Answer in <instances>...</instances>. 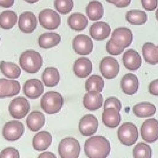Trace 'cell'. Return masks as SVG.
<instances>
[{
  "mask_svg": "<svg viewBox=\"0 0 158 158\" xmlns=\"http://www.w3.org/2000/svg\"><path fill=\"white\" fill-rule=\"evenodd\" d=\"M84 150L88 157L104 158L110 153V143L104 136H91L86 141Z\"/></svg>",
  "mask_w": 158,
  "mask_h": 158,
  "instance_id": "6da1fadb",
  "label": "cell"
},
{
  "mask_svg": "<svg viewBox=\"0 0 158 158\" xmlns=\"http://www.w3.org/2000/svg\"><path fill=\"white\" fill-rule=\"evenodd\" d=\"M19 63L24 71L34 73L41 69L43 65V59L41 54L37 51L28 50L20 55Z\"/></svg>",
  "mask_w": 158,
  "mask_h": 158,
  "instance_id": "7a4b0ae2",
  "label": "cell"
},
{
  "mask_svg": "<svg viewBox=\"0 0 158 158\" xmlns=\"http://www.w3.org/2000/svg\"><path fill=\"white\" fill-rule=\"evenodd\" d=\"M63 104V97L59 93L54 91L46 92L41 99V108L48 114L59 112L62 109Z\"/></svg>",
  "mask_w": 158,
  "mask_h": 158,
  "instance_id": "3957f363",
  "label": "cell"
},
{
  "mask_svg": "<svg viewBox=\"0 0 158 158\" xmlns=\"http://www.w3.org/2000/svg\"><path fill=\"white\" fill-rule=\"evenodd\" d=\"M117 137L123 145L131 146L138 138V128L131 122H125L118 129Z\"/></svg>",
  "mask_w": 158,
  "mask_h": 158,
  "instance_id": "277c9868",
  "label": "cell"
},
{
  "mask_svg": "<svg viewBox=\"0 0 158 158\" xmlns=\"http://www.w3.org/2000/svg\"><path fill=\"white\" fill-rule=\"evenodd\" d=\"M58 151L62 158H77L80 153V145L75 138H65L60 142Z\"/></svg>",
  "mask_w": 158,
  "mask_h": 158,
  "instance_id": "5b68a950",
  "label": "cell"
},
{
  "mask_svg": "<svg viewBox=\"0 0 158 158\" xmlns=\"http://www.w3.org/2000/svg\"><path fill=\"white\" fill-rule=\"evenodd\" d=\"M38 19L41 25L49 30L57 29L61 22L60 15L51 9L41 10L39 14Z\"/></svg>",
  "mask_w": 158,
  "mask_h": 158,
  "instance_id": "8992f818",
  "label": "cell"
},
{
  "mask_svg": "<svg viewBox=\"0 0 158 158\" xmlns=\"http://www.w3.org/2000/svg\"><path fill=\"white\" fill-rule=\"evenodd\" d=\"M30 110L28 101L23 97H17L12 99L9 106V111L10 115L17 119L23 118Z\"/></svg>",
  "mask_w": 158,
  "mask_h": 158,
  "instance_id": "52a82bcc",
  "label": "cell"
},
{
  "mask_svg": "<svg viewBox=\"0 0 158 158\" xmlns=\"http://www.w3.org/2000/svg\"><path fill=\"white\" fill-rule=\"evenodd\" d=\"M141 135L146 142L151 143L158 139V121L155 118L146 120L141 125Z\"/></svg>",
  "mask_w": 158,
  "mask_h": 158,
  "instance_id": "ba28073f",
  "label": "cell"
},
{
  "mask_svg": "<svg viewBox=\"0 0 158 158\" xmlns=\"http://www.w3.org/2000/svg\"><path fill=\"white\" fill-rule=\"evenodd\" d=\"M23 124L17 120L7 122L2 129V135L9 141H17L23 135Z\"/></svg>",
  "mask_w": 158,
  "mask_h": 158,
  "instance_id": "9c48e42d",
  "label": "cell"
},
{
  "mask_svg": "<svg viewBox=\"0 0 158 158\" xmlns=\"http://www.w3.org/2000/svg\"><path fill=\"white\" fill-rule=\"evenodd\" d=\"M110 40L118 47L125 49L128 47L133 41L132 31L126 27H118L112 32Z\"/></svg>",
  "mask_w": 158,
  "mask_h": 158,
  "instance_id": "30bf717a",
  "label": "cell"
},
{
  "mask_svg": "<svg viewBox=\"0 0 158 158\" xmlns=\"http://www.w3.org/2000/svg\"><path fill=\"white\" fill-rule=\"evenodd\" d=\"M99 69L102 75L107 79H112L117 77L119 72V64L117 60L112 57H104L100 63Z\"/></svg>",
  "mask_w": 158,
  "mask_h": 158,
  "instance_id": "8fae6325",
  "label": "cell"
},
{
  "mask_svg": "<svg viewBox=\"0 0 158 158\" xmlns=\"http://www.w3.org/2000/svg\"><path fill=\"white\" fill-rule=\"evenodd\" d=\"M98 124V120L94 115L87 114L80 119L78 123V129L82 135L89 136L96 132Z\"/></svg>",
  "mask_w": 158,
  "mask_h": 158,
  "instance_id": "7c38bea8",
  "label": "cell"
},
{
  "mask_svg": "<svg viewBox=\"0 0 158 158\" xmlns=\"http://www.w3.org/2000/svg\"><path fill=\"white\" fill-rule=\"evenodd\" d=\"M73 48L78 54L87 55L93 49V42L88 36L78 35L73 40Z\"/></svg>",
  "mask_w": 158,
  "mask_h": 158,
  "instance_id": "4fadbf2b",
  "label": "cell"
},
{
  "mask_svg": "<svg viewBox=\"0 0 158 158\" xmlns=\"http://www.w3.org/2000/svg\"><path fill=\"white\" fill-rule=\"evenodd\" d=\"M18 25L19 29L22 32L31 33L36 28V17L32 12H25L20 15Z\"/></svg>",
  "mask_w": 158,
  "mask_h": 158,
  "instance_id": "5bb4252c",
  "label": "cell"
},
{
  "mask_svg": "<svg viewBox=\"0 0 158 158\" xmlns=\"http://www.w3.org/2000/svg\"><path fill=\"white\" fill-rule=\"evenodd\" d=\"M20 85L18 81L0 79V98H9L19 93Z\"/></svg>",
  "mask_w": 158,
  "mask_h": 158,
  "instance_id": "9a60e30c",
  "label": "cell"
},
{
  "mask_svg": "<svg viewBox=\"0 0 158 158\" xmlns=\"http://www.w3.org/2000/svg\"><path fill=\"white\" fill-rule=\"evenodd\" d=\"M44 91L42 82L33 78L27 80L23 85V93L28 98L36 99L39 98Z\"/></svg>",
  "mask_w": 158,
  "mask_h": 158,
  "instance_id": "2e32d148",
  "label": "cell"
},
{
  "mask_svg": "<svg viewBox=\"0 0 158 158\" xmlns=\"http://www.w3.org/2000/svg\"><path fill=\"white\" fill-rule=\"evenodd\" d=\"M120 86L122 91L128 95H132L136 93L139 88V80L137 77L131 73H126L122 78Z\"/></svg>",
  "mask_w": 158,
  "mask_h": 158,
  "instance_id": "e0dca14e",
  "label": "cell"
},
{
  "mask_svg": "<svg viewBox=\"0 0 158 158\" xmlns=\"http://www.w3.org/2000/svg\"><path fill=\"white\" fill-rule=\"evenodd\" d=\"M83 104L89 110H96L102 106V96L99 91H89L83 97Z\"/></svg>",
  "mask_w": 158,
  "mask_h": 158,
  "instance_id": "ac0fdd59",
  "label": "cell"
},
{
  "mask_svg": "<svg viewBox=\"0 0 158 158\" xmlns=\"http://www.w3.org/2000/svg\"><path fill=\"white\" fill-rule=\"evenodd\" d=\"M109 25L104 22L93 23L89 28V35L95 40L101 41L107 38L110 33Z\"/></svg>",
  "mask_w": 158,
  "mask_h": 158,
  "instance_id": "d6986e66",
  "label": "cell"
},
{
  "mask_svg": "<svg viewBox=\"0 0 158 158\" xmlns=\"http://www.w3.org/2000/svg\"><path fill=\"white\" fill-rule=\"evenodd\" d=\"M125 67L129 70L135 71L138 70L141 64V59L138 52L130 49L125 51L122 57Z\"/></svg>",
  "mask_w": 158,
  "mask_h": 158,
  "instance_id": "ffe728a7",
  "label": "cell"
},
{
  "mask_svg": "<svg viewBox=\"0 0 158 158\" xmlns=\"http://www.w3.org/2000/svg\"><path fill=\"white\" fill-rule=\"evenodd\" d=\"M103 123L109 128L117 127L121 121L119 111L114 107L105 108L102 115Z\"/></svg>",
  "mask_w": 158,
  "mask_h": 158,
  "instance_id": "44dd1931",
  "label": "cell"
},
{
  "mask_svg": "<svg viewBox=\"0 0 158 158\" xmlns=\"http://www.w3.org/2000/svg\"><path fill=\"white\" fill-rule=\"evenodd\" d=\"M92 71V63L86 57H80L77 59L73 64V72L79 78H86Z\"/></svg>",
  "mask_w": 158,
  "mask_h": 158,
  "instance_id": "7402d4cb",
  "label": "cell"
},
{
  "mask_svg": "<svg viewBox=\"0 0 158 158\" xmlns=\"http://www.w3.org/2000/svg\"><path fill=\"white\" fill-rule=\"evenodd\" d=\"M45 117L43 113L38 110L31 112L26 119L28 128L32 131H36L41 129L44 125Z\"/></svg>",
  "mask_w": 158,
  "mask_h": 158,
  "instance_id": "603a6c76",
  "label": "cell"
},
{
  "mask_svg": "<svg viewBox=\"0 0 158 158\" xmlns=\"http://www.w3.org/2000/svg\"><path fill=\"white\" fill-rule=\"evenodd\" d=\"M51 142V135L46 131H41L36 134L33 137V148L37 151H44L50 146Z\"/></svg>",
  "mask_w": 158,
  "mask_h": 158,
  "instance_id": "cb8c5ba5",
  "label": "cell"
},
{
  "mask_svg": "<svg viewBox=\"0 0 158 158\" xmlns=\"http://www.w3.org/2000/svg\"><path fill=\"white\" fill-rule=\"evenodd\" d=\"M60 78V76L58 70L53 67H46L42 74L43 81L48 87L56 86L59 83Z\"/></svg>",
  "mask_w": 158,
  "mask_h": 158,
  "instance_id": "d4e9b609",
  "label": "cell"
},
{
  "mask_svg": "<svg viewBox=\"0 0 158 158\" xmlns=\"http://www.w3.org/2000/svg\"><path fill=\"white\" fill-rule=\"evenodd\" d=\"M61 40L60 35L56 33H44L38 38V44L43 49L54 47L59 44Z\"/></svg>",
  "mask_w": 158,
  "mask_h": 158,
  "instance_id": "484cf974",
  "label": "cell"
},
{
  "mask_svg": "<svg viewBox=\"0 0 158 158\" xmlns=\"http://www.w3.org/2000/svg\"><path fill=\"white\" fill-rule=\"evenodd\" d=\"M68 25L72 30L80 31L85 30L88 25V19L85 15L81 13L71 14L67 20Z\"/></svg>",
  "mask_w": 158,
  "mask_h": 158,
  "instance_id": "4316f807",
  "label": "cell"
},
{
  "mask_svg": "<svg viewBox=\"0 0 158 158\" xmlns=\"http://www.w3.org/2000/svg\"><path fill=\"white\" fill-rule=\"evenodd\" d=\"M142 53L146 62L152 65L158 63V48L153 43H144L142 48Z\"/></svg>",
  "mask_w": 158,
  "mask_h": 158,
  "instance_id": "83f0119b",
  "label": "cell"
},
{
  "mask_svg": "<svg viewBox=\"0 0 158 158\" xmlns=\"http://www.w3.org/2000/svg\"><path fill=\"white\" fill-rule=\"evenodd\" d=\"M133 111L136 117H147L152 116L156 114V107L150 102H139L134 106Z\"/></svg>",
  "mask_w": 158,
  "mask_h": 158,
  "instance_id": "f1b7e54d",
  "label": "cell"
},
{
  "mask_svg": "<svg viewBox=\"0 0 158 158\" xmlns=\"http://www.w3.org/2000/svg\"><path fill=\"white\" fill-rule=\"evenodd\" d=\"M86 14L88 18L92 21H96L102 18L103 15V7L101 2L93 0L87 5L86 9Z\"/></svg>",
  "mask_w": 158,
  "mask_h": 158,
  "instance_id": "f546056e",
  "label": "cell"
},
{
  "mask_svg": "<svg viewBox=\"0 0 158 158\" xmlns=\"http://www.w3.org/2000/svg\"><path fill=\"white\" fill-rule=\"evenodd\" d=\"M0 70L4 76L12 79L19 78L21 73L20 67L12 62L1 61L0 63Z\"/></svg>",
  "mask_w": 158,
  "mask_h": 158,
  "instance_id": "4dcf8cb0",
  "label": "cell"
},
{
  "mask_svg": "<svg viewBox=\"0 0 158 158\" xmlns=\"http://www.w3.org/2000/svg\"><path fill=\"white\" fill-rule=\"evenodd\" d=\"M17 15L12 10H4L0 14V27L4 30L11 29L17 23Z\"/></svg>",
  "mask_w": 158,
  "mask_h": 158,
  "instance_id": "1f68e13d",
  "label": "cell"
},
{
  "mask_svg": "<svg viewBox=\"0 0 158 158\" xmlns=\"http://www.w3.org/2000/svg\"><path fill=\"white\" fill-rule=\"evenodd\" d=\"M127 21L132 25H143L147 22L148 15L145 12L139 10H131L127 12Z\"/></svg>",
  "mask_w": 158,
  "mask_h": 158,
  "instance_id": "d6a6232c",
  "label": "cell"
},
{
  "mask_svg": "<svg viewBox=\"0 0 158 158\" xmlns=\"http://www.w3.org/2000/svg\"><path fill=\"white\" fill-rule=\"evenodd\" d=\"M104 87V80L99 75H94L89 77L85 83L86 91H102Z\"/></svg>",
  "mask_w": 158,
  "mask_h": 158,
  "instance_id": "836d02e7",
  "label": "cell"
},
{
  "mask_svg": "<svg viewBox=\"0 0 158 158\" xmlns=\"http://www.w3.org/2000/svg\"><path fill=\"white\" fill-rule=\"evenodd\" d=\"M152 153L151 147L144 143L137 144L133 151V156L135 158H151Z\"/></svg>",
  "mask_w": 158,
  "mask_h": 158,
  "instance_id": "e575fe53",
  "label": "cell"
},
{
  "mask_svg": "<svg viewBox=\"0 0 158 158\" xmlns=\"http://www.w3.org/2000/svg\"><path fill=\"white\" fill-rule=\"evenodd\" d=\"M56 9L62 14L69 13L73 7V0H54Z\"/></svg>",
  "mask_w": 158,
  "mask_h": 158,
  "instance_id": "d590c367",
  "label": "cell"
},
{
  "mask_svg": "<svg viewBox=\"0 0 158 158\" xmlns=\"http://www.w3.org/2000/svg\"><path fill=\"white\" fill-rule=\"evenodd\" d=\"M114 107L120 111L122 109V104L120 100L115 97H110L106 99L104 104V108Z\"/></svg>",
  "mask_w": 158,
  "mask_h": 158,
  "instance_id": "8d00e7d4",
  "label": "cell"
},
{
  "mask_svg": "<svg viewBox=\"0 0 158 158\" xmlns=\"http://www.w3.org/2000/svg\"><path fill=\"white\" fill-rule=\"evenodd\" d=\"M19 152L14 148H5L0 154V158H19Z\"/></svg>",
  "mask_w": 158,
  "mask_h": 158,
  "instance_id": "74e56055",
  "label": "cell"
},
{
  "mask_svg": "<svg viewBox=\"0 0 158 158\" xmlns=\"http://www.w3.org/2000/svg\"><path fill=\"white\" fill-rule=\"evenodd\" d=\"M124 49L117 46L110 39L106 44V51L112 55H118L123 51Z\"/></svg>",
  "mask_w": 158,
  "mask_h": 158,
  "instance_id": "f35d334b",
  "label": "cell"
},
{
  "mask_svg": "<svg viewBox=\"0 0 158 158\" xmlns=\"http://www.w3.org/2000/svg\"><path fill=\"white\" fill-rule=\"evenodd\" d=\"M142 6L148 11H152L157 7L158 0H141Z\"/></svg>",
  "mask_w": 158,
  "mask_h": 158,
  "instance_id": "ab89813d",
  "label": "cell"
},
{
  "mask_svg": "<svg viewBox=\"0 0 158 158\" xmlns=\"http://www.w3.org/2000/svg\"><path fill=\"white\" fill-rule=\"evenodd\" d=\"M149 92L152 95L158 96V79L153 80L149 85Z\"/></svg>",
  "mask_w": 158,
  "mask_h": 158,
  "instance_id": "60d3db41",
  "label": "cell"
},
{
  "mask_svg": "<svg viewBox=\"0 0 158 158\" xmlns=\"http://www.w3.org/2000/svg\"><path fill=\"white\" fill-rule=\"evenodd\" d=\"M14 0H0V6L4 8H9L12 6Z\"/></svg>",
  "mask_w": 158,
  "mask_h": 158,
  "instance_id": "b9f144b4",
  "label": "cell"
},
{
  "mask_svg": "<svg viewBox=\"0 0 158 158\" xmlns=\"http://www.w3.org/2000/svg\"><path fill=\"white\" fill-rule=\"evenodd\" d=\"M131 0H119L118 2L115 4L117 7H125L130 5Z\"/></svg>",
  "mask_w": 158,
  "mask_h": 158,
  "instance_id": "7bdbcfd3",
  "label": "cell"
},
{
  "mask_svg": "<svg viewBox=\"0 0 158 158\" xmlns=\"http://www.w3.org/2000/svg\"><path fill=\"white\" fill-rule=\"evenodd\" d=\"M38 157H44V158H48V157H56V156L52 154V152H49V151H47V152H44L42 154H41L40 155L38 156Z\"/></svg>",
  "mask_w": 158,
  "mask_h": 158,
  "instance_id": "ee69618b",
  "label": "cell"
},
{
  "mask_svg": "<svg viewBox=\"0 0 158 158\" xmlns=\"http://www.w3.org/2000/svg\"><path fill=\"white\" fill-rule=\"evenodd\" d=\"M107 2H108L109 3H110V4H113L114 5H115L119 0H106Z\"/></svg>",
  "mask_w": 158,
  "mask_h": 158,
  "instance_id": "f6af8a7d",
  "label": "cell"
},
{
  "mask_svg": "<svg viewBox=\"0 0 158 158\" xmlns=\"http://www.w3.org/2000/svg\"><path fill=\"white\" fill-rule=\"evenodd\" d=\"M24 1L29 4H34V3L37 2L39 0H24Z\"/></svg>",
  "mask_w": 158,
  "mask_h": 158,
  "instance_id": "bcb514c9",
  "label": "cell"
},
{
  "mask_svg": "<svg viewBox=\"0 0 158 158\" xmlns=\"http://www.w3.org/2000/svg\"><path fill=\"white\" fill-rule=\"evenodd\" d=\"M156 19H157V21H158V9H157V10H156Z\"/></svg>",
  "mask_w": 158,
  "mask_h": 158,
  "instance_id": "7dc6e473",
  "label": "cell"
},
{
  "mask_svg": "<svg viewBox=\"0 0 158 158\" xmlns=\"http://www.w3.org/2000/svg\"><path fill=\"white\" fill-rule=\"evenodd\" d=\"M157 48H158V46H157Z\"/></svg>",
  "mask_w": 158,
  "mask_h": 158,
  "instance_id": "c3c4849f",
  "label": "cell"
},
{
  "mask_svg": "<svg viewBox=\"0 0 158 158\" xmlns=\"http://www.w3.org/2000/svg\"><path fill=\"white\" fill-rule=\"evenodd\" d=\"M0 41H1V38H0Z\"/></svg>",
  "mask_w": 158,
  "mask_h": 158,
  "instance_id": "681fc988",
  "label": "cell"
}]
</instances>
